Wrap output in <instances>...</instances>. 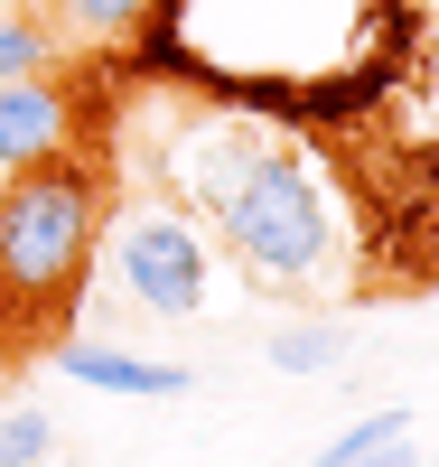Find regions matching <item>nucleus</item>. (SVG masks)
<instances>
[{
    "mask_svg": "<svg viewBox=\"0 0 439 467\" xmlns=\"http://www.w3.org/2000/svg\"><path fill=\"white\" fill-rule=\"evenodd\" d=\"M196 215L215 224V244L244 262V281L271 299H318L328 281H346V215L328 197L290 140L262 131H225L206 160L187 169Z\"/></svg>",
    "mask_w": 439,
    "mask_h": 467,
    "instance_id": "1",
    "label": "nucleus"
},
{
    "mask_svg": "<svg viewBox=\"0 0 439 467\" xmlns=\"http://www.w3.org/2000/svg\"><path fill=\"white\" fill-rule=\"evenodd\" d=\"M103 206L112 197L94 150H47V160L10 169V187H0V365H28L57 337H75Z\"/></svg>",
    "mask_w": 439,
    "mask_h": 467,
    "instance_id": "2",
    "label": "nucleus"
},
{
    "mask_svg": "<svg viewBox=\"0 0 439 467\" xmlns=\"http://www.w3.org/2000/svg\"><path fill=\"white\" fill-rule=\"evenodd\" d=\"M112 281L150 318H196L206 308V244H196V224L169 206H131L112 224Z\"/></svg>",
    "mask_w": 439,
    "mask_h": 467,
    "instance_id": "3",
    "label": "nucleus"
},
{
    "mask_svg": "<svg viewBox=\"0 0 439 467\" xmlns=\"http://www.w3.org/2000/svg\"><path fill=\"white\" fill-rule=\"evenodd\" d=\"M47 150H75V94L57 85V66H37L0 85V169H28Z\"/></svg>",
    "mask_w": 439,
    "mask_h": 467,
    "instance_id": "4",
    "label": "nucleus"
},
{
    "mask_svg": "<svg viewBox=\"0 0 439 467\" xmlns=\"http://www.w3.org/2000/svg\"><path fill=\"white\" fill-rule=\"evenodd\" d=\"M47 365L94 383V393H141V402H178L187 393V365H159V356H122V346H85V337H57Z\"/></svg>",
    "mask_w": 439,
    "mask_h": 467,
    "instance_id": "5",
    "label": "nucleus"
},
{
    "mask_svg": "<svg viewBox=\"0 0 439 467\" xmlns=\"http://www.w3.org/2000/svg\"><path fill=\"white\" fill-rule=\"evenodd\" d=\"M28 10L57 28V47H122L159 19V0H28Z\"/></svg>",
    "mask_w": 439,
    "mask_h": 467,
    "instance_id": "6",
    "label": "nucleus"
},
{
    "mask_svg": "<svg viewBox=\"0 0 439 467\" xmlns=\"http://www.w3.org/2000/svg\"><path fill=\"white\" fill-rule=\"evenodd\" d=\"M66 47H57V28L37 19V10H0V85L10 75H37V66H57Z\"/></svg>",
    "mask_w": 439,
    "mask_h": 467,
    "instance_id": "7",
    "label": "nucleus"
},
{
    "mask_svg": "<svg viewBox=\"0 0 439 467\" xmlns=\"http://www.w3.org/2000/svg\"><path fill=\"white\" fill-rule=\"evenodd\" d=\"M57 458V420L37 411V402H19V411H0V467H47Z\"/></svg>",
    "mask_w": 439,
    "mask_h": 467,
    "instance_id": "8",
    "label": "nucleus"
},
{
    "mask_svg": "<svg viewBox=\"0 0 439 467\" xmlns=\"http://www.w3.org/2000/svg\"><path fill=\"white\" fill-rule=\"evenodd\" d=\"M337 365V327H281L271 337V374H328Z\"/></svg>",
    "mask_w": 439,
    "mask_h": 467,
    "instance_id": "9",
    "label": "nucleus"
},
{
    "mask_svg": "<svg viewBox=\"0 0 439 467\" xmlns=\"http://www.w3.org/2000/svg\"><path fill=\"white\" fill-rule=\"evenodd\" d=\"M402 440V411H365L355 431H337L328 449H318V467H346V458H365V449H392Z\"/></svg>",
    "mask_w": 439,
    "mask_h": 467,
    "instance_id": "10",
    "label": "nucleus"
},
{
    "mask_svg": "<svg viewBox=\"0 0 439 467\" xmlns=\"http://www.w3.org/2000/svg\"><path fill=\"white\" fill-rule=\"evenodd\" d=\"M346 467H421V458H412L402 440H392V449H365V458H346Z\"/></svg>",
    "mask_w": 439,
    "mask_h": 467,
    "instance_id": "11",
    "label": "nucleus"
}]
</instances>
